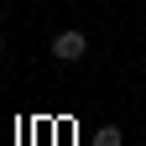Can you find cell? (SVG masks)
<instances>
[{
    "instance_id": "1",
    "label": "cell",
    "mask_w": 146,
    "mask_h": 146,
    "mask_svg": "<svg viewBox=\"0 0 146 146\" xmlns=\"http://www.w3.org/2000/svg\"><path fill=\"white\" fill-rule=\"evenodd\" d=\"M84 52H89V36H84L78 26H68V31L52 36V58H58V63H78Z\"/></svg>"
},
{
    "instance_id": "2",
    "label": "cell",
    "mask_w": 146,
    "mask_h": 146,
    "mask_svg": "<svg viewBox=\"0 0 146 146\" xmlns=\"http://www.w3.org/2000/svg\"><path fill=\"white\" fill-rule=\"evenodd\" d=\"M94 146H125V131H120V125H99Z\"/></svg>"
},
{
    "instance_id": "3",
    "label": "cell",
    "mask_w": 146,
    "mask_h": 146,
    "mask_svg": "<svg viewBox=\"0 0 146 146\" xmlns=\"http://www.w3.org/2000/svg\"><path fill=\"white\" fill-rule=\"evenodd\" d=\"M0 52H5V36H0Z\"/></svg>"
}]
</instances>
